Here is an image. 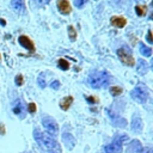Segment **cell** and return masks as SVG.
Returning a JSON list of instances; mask_svg holds the SVG:
<instances>
[{"label": "cell", "mask_w": 153, "mask_h": 153, "mask_svg": "<svg viewBox=\"0 0 153 153\" xmlns=\"http://www.w3.org/2000/svg\"><path fill=\"white\" fill-rule=\"evenodd\" d=\"M87 82L92 88H102L109 82V74L105 71H97L90 74Z\"/></svg>", "instance_id": "6da1fadb"}, {"label": "cell", "mask_w": 153, "mask_h": 153, "mask_svg": "<svg viewBox=\"0 0 153 153\" xmlns=\"http://www.w3.org/2000/svg\"><path fill=\"white\" fill-rule=\"evenodd\" d=\"M33 136L36 139V141L44 148L47 149H59V143L54 140V137H51L50 135H48V133H41L38 130L33 131Z\"/></svg>", "instance_id": "7a4b0ae2"}, {"label": "cell", "mask_w": 153, "mask_h": 153, "mask_svg": "<svg viewBox=\"0 0 153 153\" xmlns=\"http://www.w3.org/2000/svg\"><path fill=\"white\" fill-rule=\"evenodd\" d=\"M117 56L118 59L121 60V62L126 66H129V67H133L134 63H135V60L131 55V51L127 48V47H122V48H118L117 49Z\"/></svg>", "instance_id": "3957f363"}, {"label": "cell", "mask_w": 153, "mask_h": 153, "mask_svg": "<svg viewBox=\"0 0 153 153\" xmlns=\"http://www.w3.org/2000/svg\"><path fill=\"white\" fill-rule=\"evenodd\" d=\"M130 96L139 103H145L148 98V91L146 87L143 86H136L131 92H130Z\"/></svg>", "instance_id": "277c9868"}, {"label": "cell", "mask_w": 153, "mask_h": 153, "mask_svg": "<svg viewBox=\"0 0 153 153\" xmlns=\"http://www.w3.org/2000/svg\"><path fill=\"white\" fill-rule=\"evenodd\" d=\"M42 124H43V127H44L49 133H51V134H57V131H59V126H57V122H56L53 117H50V116H43V118H42Z\"/></svg>", "instance_id": "5b68a950"}, {"label": "cell", "mask_w": 153, "mask_h": 153, "mask_svg": "<svg viewBox=\"0 0 153 153\" xmlns=\"http://www.w3.org/2000/svg\"><path fill=\"white\" fill-rule=\"evenodd\" d=\"M18 42H19V44H20L22 47H24L27 51L35 53V44H33V42H32L27 36H24V35L19 36V37H18Z\"/></svg>", "instance_id": "8992f818"}, {"label": "cell", "mask_w": 153, "mask_h": 153, "mask_svg": "<svg viewBox=\"0 0 153 153\" xmlns=\"http://www.w3.org/2000/svg\"><path fill=\"white\" fill-rule=\"evenodd\" d=\"M12 111L17 116H19V118H24L25 117V106H24V104H23V102L20 99H16V102H13Z\"/></svg>", "instance_id": "52a82bcc"}, {"label": "cell", "mask_w": 153, "mask_h": 153, "mask_svg": "<svg viewBox=\"0 0 153 153\" xmlns=\"http://www.w3.org/2000/svg\"><path fill=\"white\" fill-rule=\"evenodd\" d=\"M56 5H57V8H59L61 14L67 16V14H69L72 12V7H71L68 0H57Z\"/></svg>", "instance_id": "ba28073f"}, {"label": "cell", "mask_w": 153, "mask_h": 153, "mask_svg": "<svg viewBox=\"0 0 153 153\" xmlns=\"http://www.w3.org/2000/svg\"><path fill=\"white\" fill-rule=\"evenodd\" d=\"M142 149V145L139 140L134 139L129 142V145L127 146V152L128 153H139L140 151Z\"/></svg>", "instance_id": "9c48e42d"}, {"label": "cell", "mask_w": 153, "mask_h": 153, "mask_svg": "<svg viewBox=\"0 0 153 153\" xmlns=\"http://www.w3.org/2000/svg\"><path fill=\"white\" fill-rule=\"evenodd\" d=\"M62 140H63V143L66 145V147L68 149H73L74 146H75V139L72 134L69 133H63L62 134Z\"/></svg>", "instance_id": "30bf717a"}, {"label": "cell", "mask_w": 153, "mask_h": 153, "mask_svg": "<svg viewBox=\"0 0 153 153\" xmlns=\"http://www.w3.org/2000/svg\"><path fill=\"white\" fill-rule=\"evenodd\" d=\"M122 143H123V142L120 140L118 135H116L115 139L112 140V142L110 143V147H111L112 153H121V152L123 151V145H122Z\"/></svg>", "instance_id": "8fae6325"}, {"label": "cell", "mask_w": 153, "mask_h": 153, "mask_svg": "<svg viewBox=\"0 0 153 153\" xmlns=\"http://www.w3.org/2000/svg\"><path fill=\"white\" fill-rule=\"evenodd\" d=\"M110 23H111V25H114V26H116V27L122 29V27H124V26H126V24H127V19H126L124 17L114 16V17H111V18H110Z\"/></svg>", "instance_id": "7c38bea8"}, {"label": "cell", "mask_w": 153, "mask_h": 153, "mask_svg": "<svg viewBox=\"0 0 153 153\" xmlns=\"http://www.w3.org/2000/svg\"><path fill=\"white\" fill-rule=\"evenodd\" d=\"M11 7L13 8L14 12L22 13L24 11V8H25L24 0H11Z\"/></svg>", "instance_id": "4fadbf2b"}, {"label": "cell", "mask_w": 153, "mask_h": 153, "mask_svg": "<svg viewBox=\"0 0 153 153\" xmlns=\"http://www.w3.org/2000/svg\"><path fill=\"white\" fill-rule=\"evenodd\" d=\"M130 126H131L133 131H135V133H140L141 129H142V120H141L139 116H135V117H133Z\"/></svg>", "instance_id": "5bb4252c"}, {"label": "cell", "mask_w": 153, "mask_h": 153, "mask_svg": "<svg viewBox=\"0 0 153 153\" xmlns=\"http://www.w3.org/2000/svg\"><path fill=\"white\" fill-rule=\"evenodd\" d=\"M73 103V97L72 96H67V97H63L61 100H60V108L65 111H67L69 109V106L72 105Z\"/></svg>", "instance_id": "9a60e30c"}, {"label": "cell", "mask_w": 153, "mask_h": 153, "mask_svg": "<svg viewBox=\"0 0 153 153\" xmlns=\"http://www.w3.org/2000/svg\"><path fill=\"white\" fill-rule=\"evenodd\" d=\"M136 71H137V73L139 74H146L147 73V71H148V65H147V62L146 61H143V60H139L137 61V66H136Z\"/></svg>", "instance_id": "2e32d148"}, {"label": "cell", "mask_w": 153, "mask_h": 153, "mask_svg": "<svg viewBox=\"0 0 153 153\" xmlns=\"http://www.w3.org/2000/svg\"><path fill=\"white\" fill-rule=\"evenodd\" d=\"M139 50H140V54L146 56V57H149L152 55V49L147 45H145L143 43H140V47H139Z\"/></svg>", "instance_id": "e0dca14e"}, {"label": "cell", "mask_w": 153, "mask_h": 153, "mask_svg": "<svg viewBox=\"0 0 153 153\" xmlns=\"http://www.w3.org/2000/svg\"><path fill=\"white\" fill-rule=\"evenodd\" d=\"M57 66H59V68L62 69V71H67V69H69V62H68L67 60H65V59H60V60H57Z\"/></svg>", "instance_id": "ac0fdd59"}, {"label": "cell", "mask_w": 153, "mask_h": 153, "mask_svg": "<svg viewBox=\"0 0 153 153\" xmlns=\"http://www.w3.org/2000/svg\"><path fill=\"white\" fill-rule=\"evenodd\" d=\"M68 36H69V39H71L72 42H74V41L76 39V30H75L72 25L68 26Z\"/></svg>", "instance_id": "d6986e66"}, {"label": "cell", "mask_w": 153, "mask_h": 153, "mask_svg": "<svg viewBox=\"0 0 153 153\" xmlns=\"http://www.w3.org/2000/svg\"><path fill=\"white\" fill-rule=\"evenodd\" d=\"M122 92H123V90H122V87H120V86H112V87H110V93H111V96H114V97L120 96Z\"/></svg>", "instance_id": "ffe728a7"}, {"label": "cell", "mask_w": 153, "mask_h": 153, "mask_svg": "<svg viewBox=\"0 0 153 153\" xmlns=\"http://www.w3.org/2000/svg\"><path fill=\"white\" fill-rule=\"evenodd\" d=\"M37 84H38V86H39L41 88H44V87L47 86V82H45V80H44V75H43V74H41V75L38 76Z\"/></svg>", "instance_id": "44dd1931"}, {"label": "cell", "mask_w": 153, "mask_h": 153, "mask_svg": "<svg viewBox=\"0 0 153 153\" xmlns=\"http://www.w3.org/2000/svg\"><path fill=\"white\" fill-rule=\"evenodd\" d=\"M135 11H136V14L137 16H140V17H142V16H145V13H146V7H142V6H135Z\"/></svg>", "instance_id": "7402d4cb"}, {"label": "cell", "mask_w": 153, "mask_h": 153, "mask_svg": "<svg viewBox=\"0 0 153 153\" xmlns=\"http://www.w3.org/2000/svg\"><path fill=\"white\" fill-rule=\"evenodd\" d=\"M14 81H16V85H17V86H22V85H23V82H24V78H23V75H22V74L16 75Z\"/></svg>", "instance_id": "603a6c76"}, {"label": "cell", "mask_w": 153, "mask_h": 153, "mask_svg": "<svg viewBox=\"0 0 153 153\" xmlns=\"http://www.w3.org/2000/svg\"><path fill=\"white\" fill-rule=\"evenodd\" d=\"M86 2H87V0H74V5L78 8H81Z\"/></svg>", "instance_id": "cb8c5ba5"}, {"label": "cell", "mask_w": 153, "mask_h": 153, "mask_svg": "<svg viewBox=\"0 0 153 153\" xmlns=\"http://www.w3.org/2000/svg\"><path fill=\"white\" fill-rule=\"evenodd\" d=\"M27 111H29L30 114H35V112H36V104H35V103H29V105H27Z\"/></svg>", "instance_id": "d4e9b609"}, {"label": "cell", "mask_w": 153, "mask_h": 153, "mask_svg": "<svg viewBox=\"0 0 153 153\" xmlns=\"http://www.w3.org/2000/svg\"><path fill=\"white\" fill-rule=\"evenodd\" d=\"M86 100H87L90 104H96V103H98V99L94 98L93 96H88V97H86Z\"/></svg>", "instance_id": "484cf974"}, {"label": "cell", "mask_w": 153, "mask_h": 153, "mask_svg": "<svg viewBox=\"0 0 153 153\" xmlns=\"http://www.w3.org/2000/svg\"><path fill=\"white\" fill-rule=\"evenodd\" d=\"M50 87H51L53 90H57V88L60 87V82H59L57 80H54V81L50 84Z\"/></svg>", "instance_id": "4316f807"}, {"label": "cell", "mask_w": 153, "mask_h": 153, "mask_svg": "<svg viewBox=\"0 0 153 153\" xmlns=\"http://www.w3.org/2000/svg\"><path fill=\"white\" fill-rule=\"evenodd\" d=\"M146 38H147V42H148V43H151V44L153 43V38H152V31H151V30H148V32H147V37H146Z\"/></svg>", "instance_id": "83f0119b"}, {"label": "cell", "mask_w": 153, "mask_h": 153, "mask_svg": "<svg viewBox=\"0 0 153 153\" xmlns=\"http://www.w3.org/2000/svg\"><path fill=\"white\" fill-rule=\"evenodd\" d=\"M139 153H152V148L151 147H142V149Z\"/></svg>", "instance_id": "f1b7e54d"}, {"label": "cell", "mask_w": 153, "mask_h": 153, "mask_svg": "<svg viewBox=\"0 0 153 153\" xmlns=\"http://www.w3.org/2000/svg\"><path fill=\"white\" fill-rule=\"evenodd\" d=\"M33 1H36L39 5H48L50 2V0H33Z\"/></svg>", "instance_id": "f546056e"}, {"label": "cell", "mask_w": 153, "mask_h": 153, "mask_svg": "<svg viewBox=\"0 0 153 153\" xmlns=\"http://www.w3.org/2000/svg\"><path fill=\"white\" fill-rule=\"evenodd\" d=\"M104 152H105V153H112V151H111V147H110V145H106V146L104 147Z\"/></svg>", "instance_id": "4dcf8cb0"}, {"label": "cell", "mask_w": 153, "mask_h": 153, "mask_svg": "<svg viewBox=\"0 0 153 153\" xmlns=\"http://www.w3.org/2000/svg\"><path fill=\"white\" fill-rule=\"evenodd\" d=\"M0 131H1V134H2V135L5 134V130H4V126H2V124L0 126Z\"/></svg>", "instance_id": "1f68e13d"}, {"label": "cell", "mask_w": 153, "mask_h": 153, "mask_svg": "<svg viewBox=\"0 0 153 153\" xmlns=\"http://www.w3.org/2000/svg\"><path fill=\"white\" fill-rule=\"evenodd\" d=\"M0 23H1V25H2V26H5V25H6V22H5L4 19H0Z\"/></svg>", "instance_id": "d6a6232c"}, {"label": "cell", "mask_w": 153, "mask_h": 153, "mask_svg": "<svg viewBox=\"0 0 153 153\" xmlns=\"http://www.w3.org/2000/svg\"><path fill=\"white\" fill-rule=\"evenodd\" d=\"M49 153H55V152H49Z\"/></svg>", "instance_id": "836d02e7"}, {"label": "cell", "mask_w": 153, "mask_h": 153, "mask_svg": "<svg viewBox=\"0 0 153 153\" xmlns=\"http://www.w3.org/2000/svg\"><path fill=\"white\" fill-rule=\"evenodd\" d=\"M114 1H120V0H114Z\"/></svg>", "instance_id": "e575fe53"}, {"label": "cell", "mask_w": 153, "mask_h": 153, "mask_svg": "<svg viewBox=\"0 0 153 153\" xmlns=\"http://www.w3.org/2000/svg\"><path fill=\"white\" fill-rule=\"evenodd\" d=\"M136 1H140V0H136Z\"/></svg>", "instance_id": "d590c367"}]
</instances>
